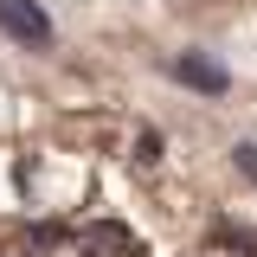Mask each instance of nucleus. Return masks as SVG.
Masks as SVG:
<instances>
[{
  "mask_svg": "<svg viewBox=\"0 0 257 257\" xmlns=\"http://www.w3.org/2000/svg\"><path fill=\"white\" fill-rule=\"evenodd\" d=\"M0 32L20 39V45H32V52H45L52 45V13L39 0H0Z\"/></svg>",
  "mask_w": 257,
  "mask_h": 257,
  "instance_id": "1",
  "label": "nucleus"
},
{
  "mask_svg": "<svg viewBox=\"0 0 257 257\" xmlns=\"http://www.w3.org/2000/svg\"><path fill=\"white\" fill-rule=\"evenodd\" d=\"M187 90H199V96H225L231 90V77H225V64H212V58H199V52H180V58L167 64Z\"/></svg>",
  "mask_w": 257,
  "mask_h": 257,
  "instance_id": "2",
  "label": "nucleus"
},
{
  "mask_svg": "<svg viewBox=\"0 0 257 257\" xmlns=\"http://www.w3.org/2000/svg\"><path fill=\"white\" fill-rule=\"evenodd\" d=\"M212 244H225V251H244V257H257V231H244V225H212Z\"/></svg>",
  "mask_w": 257,
  "mask_h": 257,
  "instance_id": "3",
  "label": "nucleus"
},
{
  "mask_svg": "<svg viewBox=\"0 0 257 257\" xmlns=\"http://www.w3.org/2000/svg\"><path fill=\"white\" fill-rule=\"evenodd\" d=\"M231 161H238V174L257 187V142H238V148H231Z\"/></svg>",
  "mask_w": 257,
  "mask_h": 257,
  "instance_id": "4",
  "label": "nucleus"
}]
</instances>
